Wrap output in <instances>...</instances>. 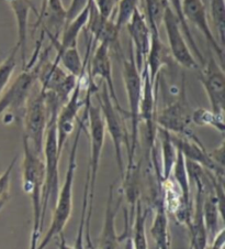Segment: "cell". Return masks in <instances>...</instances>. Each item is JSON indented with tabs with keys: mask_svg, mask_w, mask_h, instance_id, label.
<instances>
[{
	"mask_svg": "<svg viewBox=\"0 0 225 249\" xmlns=\"http://www.w3.org/2000/svg\"><path fill=\"white\" fill-rule=\"evenodd\" d=\"M87 92L85 96V106L87 107V122L89 128V139H90V157L88 172L86 177L87 193H88V210H87L86 224H85V239L87 243H91L90 240V219L93 214V203L95 196L96 183H97L98 170L100 164V158H101L103 144L106 139V127L103 123L101 111L98 106H94L91 102V96L98 89L97 85L95 84L94 80L88 78L87 84Z\"/></svg>",
	"mask_w": 225,
	"mask_h": 249,
	"instance_id": "6da1fadb",
	"label": "cell"
},
{
	"mask_svg": "<svg viewBox=\"0 0 225 249\" xmlns=\"http://www.w3.org/2000/svg\"><path fill=\"white\" fill-rule=\"evenodd\" d=\"M87 122V107L85 106V111L82 117L78 119V126L76 129V135L73 141L72 148L69 152L68 167L66 170L65 179L63 185L60 189V193L57 195V200L53 207V216L51 226L48 233L45 234L42 240H40L36 249H45L53 238L63 233L66 224L68 223L73 211V188L75 173L77 170V151L79 147V141L81 138V134L85 129V124Z\"/></svg>",
	"mask_w": 225,
	"mask_h": 249,
	"instance_id": "7a4b0ae2",
	"label": "cell"
},
{
	"mask_svg": "<svg viewBox=\"0 0 225 249\" xmlns=\"http://www.w3.org/2000/svg\"><path fill=\"white\" fill-rule=\"evenodd\" d=\"M23 142L22 163V189L31 200L32 204V230L30 247L36 249L40 242L41 231L45 218L42 211V190L44 183V160L30 147L26 138Z\"/></svg>",
	"mask_w": 225,
	"mask_h": 249,
	"instance_id": "3957f363",
	"label": "cell"
},
{
	"mask_svg": "<svg viewBox=\"0 0 225 249\" xmlns=\"http://www.w3.org/2000/svg\"><path fill=\"white\" fill-rule=\"evenodd\" d=\"M130 54L129 57L126 55L121 56L122 59V77L124 83V89L127 92L129 111L128 117L131 122V132H130V147H129L128 156L129 162L128 168L131 169L135 165V156L137 146H139V135H140V106L142 98V85H143V78H142V72L137 69L133 49L130 43L129 45Z\"/></svg>",
	"mask_w": 225,
	"mask_h": 249,
	"instance_id": "277c9868",
	"label": "cell"
},
{
	"mask_svg": "<svg viewBox=\"0 0 225 249\" xmlns=\"http://www.w3.org/2000/svg\"><path fill=\"white\" fill-rule=\"evenodd\" d=\"M56 118L52 117L48 122V126L45 134L43 144L44 156V183L42 190V211L43 216H47L48 206L53 209L55 205L58 185H60V159L61 153L58 152Z\"/></svg>",
	"mask_w": 225,
	"mask_h": 249,
	"instance_id": "5b68a950",
	"label": "cell"
},
{
	"mask_svg": "<svg viewBox=\"0 0 225 249\" xmlns=\"http://www.w3.org/2000/svg\"><path fill=\"white\" fill-rule=\"evenodd\" d=\"M94 94L96 96V99H97L98 102L99 109L101 111L102 119L106 127V131L109 132V135L112 139V142H113L116 165H118L121 177L123 178L124 164H123L122 149H123V146H126L129 151V147H130L129 132L123 118V116H127L128 117V115L122 113V111L116 108L114 103L112 102V99L110 97L109 90H108L107 86L105 84L102 85L101 90L97 89Z\"/></svg>",
	"mask_w": 225,
	"mask_h": 249,
	"instance_id": "8992f818",
	"label": "cell"
},
{
	"mask_svg": "<svg viewBox=\"0 0 225 249\" xmlns=\"http://www.w3.org/2000/svg\"><path fill=\"white\" fill-rule=\"evenodd\" d=\"M40 70L41 62L33 68H23L16 80L7 86L0 96V117L6 115V117H10L11 122H14L22 115V111L24 113L27 103L39 80Z\"/></svg>",
	"mask_w": 225,
	"mask_h": 249,
	"instance_id": "52a82bcc",
	"label": "cell"
},
{
	"mask_svg": "<svg viewBox=\"0 0 225 249\" xmlns=\"http://www.w3.org/2000/svg\"><path fill=\"white\" fill-rule=\"evenodd\" d=\"M49 122V113L45 95L41 87L32 94L23 113V138L39 156L43 153L45 134Z\"/></svg>",
	"mask_w": 225,
	"mask_h": 249,
	"instance_id": "ba28073f",
	"label": "cell"
},
{
	"mask_svg": "<svg viewBox=\"0 0 225 249\" xmlns=\"http://www.w3.org/2000/svg\"><path fill=\"white\" fill-rule=\"evenodd\" d=\"M193 109L186 95L185 81L174 101L168 103L161 109L156 110L155 123L158 128L167 130L174 135H188L191 132L190 124Z\"/></svg>",
	"mask_w": 225,
	"mask_h": 249,
	"instance_id": "9c48e42d",
	"label": "cell"
},
{
	"mask_svg": "<svg viewBox=\"0 0 225 249\" xmlns=\"http://www.w3.org/2000/svg\"><path fill=\"white\" fill-rule=\"evenodd\" d=\"M201 68L199 81L210 102V109L216 115L224 116L225 74L223 66L215 60V56L211 50L209 56L204 61V64Z\"/></svg>",
	"mask_w": 225,
	"mask_h": 249,
	"instance_id": "30bf717a",
	"label": "cell"
},
{
	"mask_svg": "<svg viewBox=\"0 0 225 249\" xmlns=\"http://www.w3.org/2000/svg\"><path fill=\"white\" fill-rule=\"evenodd\" d=\"M162 24L165 27L168 40V49L174 62L185 69L197 70L199 68L198 62L187 43V40L180 29V24L168 5H166L165 8Z\"/></svg>",
	"mask_w": 225,
	"mask_h": 249,
	"instance_id": "8fae6325",
	"label": "cell"
},
{
	"mask_svg": "<svg viewBox=\"0 0 225 249\" xmlns=\"http://www.w3.org/2000/svg\"><path fill=\"white\" fill-rule=\"evenodd\" d=\"M86 74V73H85ZM84 75L78 77L77 85L75 87L74 92L70 95L68 101L66 102L62 108L58 111L56 118V130H57V144L58 152L62 155L66 141L69 136L73 134L76 127V120L78 117V113L82 106L85 105V99L81 101V89H82V81Z\"/></svg>",
	"mask_w": 225,
	"mask_h": 249,
	"instance_id": "7c38bea8",
	"label": "cell"
},
{
	"mask_svg": "<svg viewBox=\"0 0 225 249\" xmlns=\"http://www.w3.org/2000/svg\"><path fill=\"white\" fill-rule=\"evenodd\" d=\"M170 136H172L175 147L182 153L186 160L198 163L208 171L213 173L214 176L224 179V168L219 167L214 162L210 156V152L207 151L201 141L193 131L188 135L170 134Z\"/></svg>",
	"mask_w": 225,
	"mask_h": 249,
	"instance_id": "4fadbf2b",
	"label": "cell"
},
{
	"mask_svg": "<svg viewBox=\"0 0 225 249\" xmlns=\"http://www.w3.org/2000/svg\"><path fill=\"white\" fill-rule=\"evenodd\" d=\"M182 11L187 22H191L198 30L202 33L207 43L209 44L211 52H214L220 61V64L223 66L224 49L219 43L218 39L214 36L208 20L207 7L203 0H182Z\"/></svg>",
	"mask_w": 225,
	"mask_h": 249,
	"instance_id": "5bb4252c",
	"label": "cell"
},
{
	"mask_svg": "<svg viewBox=\"0 0 225 249\" xmlns=\"http://www.w3.org/2000/svg\"><path fill=\"white\" fill-rule=\"evenodd\" d=\"M126 27L131 39L130 43L133 49L136 66L142 72L149 50V44H151V29L140 8L134 11Z\"/></svg>",
	"mask_w": 225,
	"mask_h": 249,
	"instance_id": "9a60e30c",
	"label": "cell"
},
{
	"mask_svg": "<svg viewBox=\"0 0 225 249\" xmlns=\"http://www.w3.org/2000/svg\"><path fill=\"white\" fill-rule=\"evenodd\" d=\"M87 74L91 77L95 78L99 77L103 80V84L107 86L109 90L110 97L112 102L114 103L116 108L122 111V113L128 115V111L124 110L119 103L118 96H116L113 76H112V64L110 60V49L109 45L106 42L98 43L97 48L95 49L94 56L91 57V62L87 64Z\"/></svg>",
	"mask_w": 225,
	"mask_h": 249,
	"instance_id": "2e32d148",
	"label": "cell"
},
{
	"mask_svg": "<svg viewBox=\"0 0 225 249\" xmlns=\"http://www.w3.org/2000/svg\"><path fill=\"white\" fill-rule=\"evenodd\" d=\"M39 19L43 22V33H47L51 43L57 42L66 26V8L63 1L44 0Z\"/></svg>",
	"mask_w": 225,
	"mask_h": 249,
	"instance_id": "e0dca14e",
	"label": "cell"
},
{
	"mask_svg": "<svg viewBox=\"0 0 225 249\" xmlns=\"http://www.w3.org/2000/svg\"><path fill=\"white\" fill-rule=\"evenodd\" d=\"M114 189V183L109 186V194H108L105 212V221H103V227L99 238L98 249H119L121 239L118 236V233H116L115 218L116 215H118L122 198L115 200Z\"/></svg>",
	"mask_w": 225,
	"mask_h": 249,
	"instance_id": "ac0fdd59",
	"label": "cell"
},
{
	"mask_svg": "<svg viewBox=\"0 0 225 249\" xmlns=\"http://www.w3.org/2000/svg\"><path fill=\"white\" fill-rule=\"evenodd\" d=\"M173 61L168 47L161 39L160 30L151 29V44L144 66L146 68L148 76L154 85L157 82L161 70L164 66L172 64Z\"/></svg>",
	"mask_w": 225,
	"mask_h": 249,
	"instance_id": "d6986e66",
	"label": "cell"
},
{
	"mask_svg": "<svg viewBox=\"0 0 225 249\" xmlns=\"http://www.w3.org/2000/svg\"><path fill=\"white\" fill-rule=\"evenodd\" d=\"M14 12L16 30H18V40L16 47L19 49V54L21 57L23 68L27 65V40H28V24L29 15L33 10L37 15V11L33 3V0H6Z\"/></svg>",
	"mask_w": 225,
	"mask_h": 249,
	"instance_id": "ffe728a7",
	"label": "cell"
},
{
	"mask_svg": "<svg viewBox=\"0 0 225 249\" xmlns=\"http://www.w3.org/2000/svg\"><path fill=\"white\" fill-rule=\"evenodd\" d=\"M224 205L221 204L219 198L216 197L215 193L211 191L210 193H206L204 191V196L202 202V216L204 226H206L208 239L212 242L214 237L221 231L219 227L220 217L224 219Z\"/></svg>",
	"mask_w": 225,
	"mask_h": 249,
	"instance_id": "44dd1931",
	"label": "cell"
},
{
	"mask_svg": "<svg viewBox=\"0 0 225 249\" xmlns=\"http://www.w3.org/2000/svg\"><path fill=\"white\" fill-rule=\"evenodd\" d=\"M93 50V39L88 40V45H87V53L85 57V62L81 60L80 53L78 51L77 45L66 49L60 56L54 59L53 63L62 64L64 70L70 75L75 77H80L84 75L87 71V64L89 62V54Z\"/></svg>",
	"mask_w": 225,
	"mask_h": 249,
	"instance_id": "7402d4cb",
	"label": "cell"
},
{
	"mask_svg": "<svg viewBox=\"0 0 225 249\" xmlns=\"http://www.w3.org/2000/svg\"><path fill=\"white\" fill-rule=\"evenodd\" d=\"M149 233H151L154 243L156 245L155 249H172L170 248L167 211L165 210L162 202L158 203L155 217H154Z\"/></svg>",
	"mask_w": 225,
	"mask_h": 249,
	"instance_id": "603a6c76",
	"label": "cell"
},
{
	"mask_svg": "<svg viewBox=\"0 0 225 249\" xmlns=\"http://www.w3.org/2000/svg\"><path fill=\"white\" fill-rule=\"evenodd\" d=\"M157 137L161 148V177L162 181L169 180L174 164L176 162L178 150L175 147L170 132L157 127Z\"/></svg>",
	"mask_w": 225,
	"mask_h": 249,
	"instance_id": "cb8c5ba5",
	"label": "cell"
},
{
	"mask_svg": "<svg viewBox=\"0 0 225 249\" xmlns=\"http://www.w3.org/2000/svg\"><path fill=\"white\" fill-rule=\"evenodd\" d=\"M166 2H167V5L169 6L170 9H172L173 14L177 18L179 24H180L181 31L183 33V36H185L187 43H188L191 52H193V56L195 57V60H197L198 64L202 66L204 64V61H206V57L203 56L202 52L200 51V49L198 48L197 42H195L193 33H191L190 24L187 22L185 16H183L182 0H166Z\"/></svg>",
	"mask_w": 225,
	"mask_h": 249,
	"instance_id": "d4e9b609",
	"label": "cell"
},
{
	"mask_svg": "<svg viewBox=\"0 0 225 249\" xmlns=\"http://www.w3.org/2000/svg\"><path fill=\"white\" fill-rule=\"evenodd\" d=\"M134 223L132 225V235H130L133 249H148L145 223L148 216V211H144L141 200L137 201L134 211Z\"/></svg>",
	"mask_w": 225,
	"mask_h": 249,
	"instance_id": "484cf974",
	"label": "cell"
},
{
	"mask_svg": "<svg viewBox=\"0 0 225 249\" xmlns=\"http://www.w3.org/2000/svg\"><path fill=\"white\" fill-rule=\"evenodd\" d=\"M191 120H193V123L197 124V126H209L220 131L222 135L224 134V116L216 115L211 109L208 110L206 108H197L193 110Z\"/></svg>",
	"mask_w": 225,
	"mask_h": 249,
	"instance_id": "4316f807",
	"label": "cell"
},
{
	"mask_svg": "<svg viewBox=\"0 0 225 249\" xmlns=\"http://www.w3.org/2000/svg\"><path fill=\"white\" fill-rule=\"evenodd\" d=\"M167 2L166 0H145V18L147 20L149 29L160 30L162 24L165 8Z\"/></svg>",
	"mask_w": 225,
	"mask_h": 249,
	"instance_id": "83f0119b",
	"label": "cell"
},
{
	"mask_svg": "<svg viewBox=\"0 0 225 249\" xmlns=\"http://www.w3.org/2000/svg\"><path fill=\"white\" fill-rule=\"evenodd\" d=\"M210 14L212 21L218 31L219 43L224 45L225 41V3L224 0H210Z\"/></svg>",
	"mask_w": 225,
	"mask_h": 249,
	"instance_id": "f1b7e54d",
	"label": "cell"
},
{
	"mask_svg": "<svg viewBox=\"0 0 225 249\" xmlns=\"http://www.w3.org/2000/svg\"><path fill=\"white\" fill-rule=\"evenodd\" d=\"M18 53L19 49L15 45L7 59L0 63V96L5 92L7 86L9 85L11 76L16 66V54Z\"/></svg>",
	"mask_w": 225,
	"mask_h": 249,
	"instance_id": "f546056e",
	"label": "cell"
},
{
	"mask_svg": "<svg viewBox=\"0 0 225 249\" xmlns=\"http://www.w3.org/2000/svg\"><path fill=\"white\" fill-rule=\"evenodd\" d=\"M140 0H119L118 2V12L114 20V26L119 32L126 27L129 20L131 19L132 15L139 8Z\"/></svg>",
	"mask_w": 225,
	"mask_h": 249,
	"instance_id": "4dcf8cb0",
	"label": "cell"
},
{
	"mask_svg": "<svg viewBox=\"0 0 225 249\" xmlns=\"http://www.w3.org/2000/svg\"><path fill=\"white\" fill-rule=\"evenodd\" d=\"M16 160H18V156H16L14 159H12L10 164L8 165V168L0 174V198L9 196L11 174L15 169Z\"/></svg>",
	"mask_w": 225,
	"mask_h": 249,
	"instance_id": "1f68e13d",
	"label": "cell"
},
{
	"mask_svg": "<svg viewBox=\"0 0 225 249\" xmlns=\"http://www.w3.org/2000/svg\"><path fill=\"white\" fill-rule=\"evenodd\" d=\"M99 16L103 20H110L119 0H93Z\"/></svg>",
	"mask_w": 225,
	"mask_h": 249,
	"instance_id": "d6a6232c",
	"label": "cell"
},
{
	"mask_svg": "<svg viewBox=\"0 0 225 249\" xmlns=\"http://www.w3.org/2000/svg\"><path fill=\"white\" fill-rule=\"evenodd\" d=\"M90 2L91 0H72L69 7L66 9V24L76 18Z\"/></svg>",
	"mask_w": 225,
	"mask_h": 249,
	"instance_id": "836d02e7",
	"label": "cell"
},
{
	"mask_svg": "<svg viewBox=\"0 0 225 249\" xmlns=\"http://www.w3.org/2000/svg\"><path fill=\"white\" fill-rule=\"evenodd\" d=\"M212 245L210 249H223V246H224V230L222 228L221 230L218 235L215 236L214 239L212 240Z\"/></svg>",
	"mask_w": 225,
	"mask_h": 249,
	"instance_id": "e575fe53",
	"label": "cell"
},
{
	"mask_svg": "<svg viewBox=\"0 0 225 249\" xmlns=\"http://www.w3.org/2000/svg\"><path fill=\"white\" fill-rule=\"evenodd\" d=\"M57 247H58V249H75L74 247L69 246V245L67 244V242H66V239H65V237H64V234H63V233L58 235Z\"/></svg>",
	"mask_w": 225,
	"mask_h": 249,
	"instance_id": "d590c367",
	"label": "cell"
},
{
	"mask_svg": "<svg viewBox=\"0 0 225 249\" xmlns=\"http://www.w3.org/2000/svg\"><path fill=\"white\" fill-rule=\"evenodd\" d=\"M123 249H133V245H132V240L130 235L127 236L126 239H124V247Z\"/></svg>",
	"mask_w": 225,
	"mask_h": 249,
	"instance_id": "8d00e7d4",
	"label": "cell"
}]
</instances>
